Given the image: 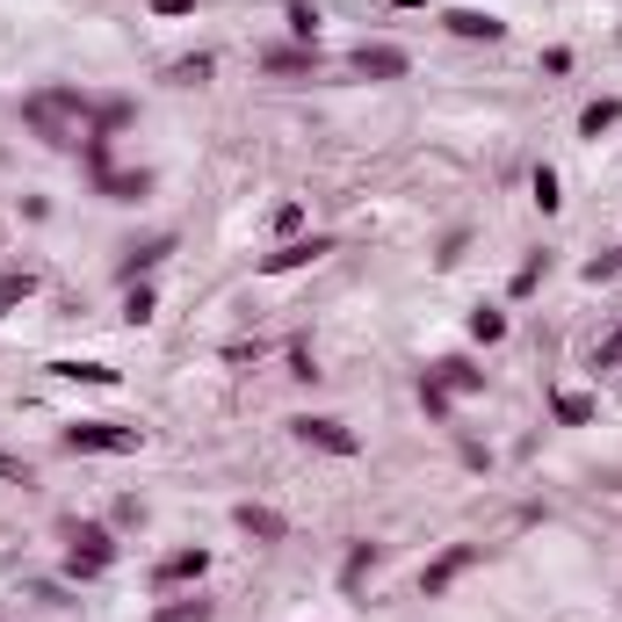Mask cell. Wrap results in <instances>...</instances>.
<instances>
[{
	"label": "cell",
	"instance_id": "16",
	"mask_svg": "<svg viewBox=\"0 0 622 622\" xmlns=\"http://www.w3.org/2000/svg\"><path fill=\"white\" fill-rule=\"evenodd\" d=\"M174 254V232H159V240H145V246H131V260H123V282H138L153 260H167Z\"/></svg>",
	"mask_w": 622,
	"mask_h": 622
},
{
	"label": "cell",
	"instance_id": "7",
	"mask_svg": "<svg viewBox=\"0 0 622 622\" xmlns=\"http://www.w3.org/2000/svg\"><path fill=\"white\" fill-rule=\"evenodd\" d=\"M355 73H363V80H406L413 58L398 52V44H355Z\"/></svg>",
	"mask_w": 622,
	"mask_h": 622
},
{
	"label": "cell",
	"instance_id": "22",
	"mask_svg": "<svg viewBox=\"0 0 622 622\" xmlns=\"http://www.w3.org/2000/svg\"><path fill=\"white\" fill-rule=\"evenodd\" d=\"M167 80H174V87H196V80H210V58H203V52H196V58H174V66H167Z\"/></svg>",
	"mask_w": 622,
	"mask_h": 622
},
{
	"label": "cell",
	"instance_id": "26",
	"mask_svg": "<svg viewBox=\"0 0 622 622\" xmlns=\"http://www.w3.org/2000/svg\"><path fill=\"white\" fill-rule=\"evenodd\" d=\"M22 297H30V276H0V319H8Z\"/></svg>",
	"mask_w": 622,
	"mask_h": 622
},
{
	"label": "cell",
	"instance_id": "20",
	"mask_svg": "<svg viewBox=\"0 0 622 622\" xmlns=\"http://www.w3.org/2000/svg\"><path fill=\"white\" fill-rule=\"evenodd\" d=\"M153 622H210V601H203V593H189V601H167V608H153Z\"/></svg>",
	"mask_w": 622,
	"mask_h": 622
},
{
	"label": "cell",
	"instance_id": "3",
	"mask_svg": "<svg viewBox=\"0 0 622 622\" xmlns=\"http://www.w3.org/2000/svg\"><path fill=\"white\" fill-rule=\"evenodd\" d=\"M116 565V536H109L102 521H80L73 529V551H66V571L73 579H95V571H109Z\"/></svg>",
	"mask_w": 622,
	"mask_h": 622
},
{
	"label": "cell",
	"instance_id": "21",
	"mask_svg": "<svg viewBox=\"0 0 622 622\" xmlns=\"http://www.w3.org/2000/svg\"><path fill=\"white\" fill-rule=\"evenodd\" d=\"M470 341H485V347H492V341H507V311H492V304H485V311H470Z\"/></svg>",
	"mask_w": 622,
	"mask_h": 622
},
{
	"label": "cell",
	"instance_id": "27",
	"mask_svg": "<svg viewBox=\"0 0 622 622\" xmlns=\"http://www.w3.org/2000/svg\"><path fill=\"white\" fill-rule=\"evenodd\" d=\"M297 225H304V203H276V240H297Z\"/></svg>",
	"mask_w": 622,
	"mask_h": 622
},
{
	"label": "cell",
	"instance_id": "6",
	"mask_svg": "<svg viewBox=\"0 0 622 622\" xmlns=\"http://www.w3.org/2000/svg\"><path fill=\"white\" fill-rule=\"evenodd\" d=\"M297 442H304V449H326V456H355L363 449V442H355V427H341V420H297Z\"/></svg>",
	"mask_w": 622,
	"mask_h": 622
},
{
	"label": "cell",
	"instance_id": "29",
	"mask_svg": "<svg viewBox=\"0 0 622 622\" xmlns=\"http://www.w3.org/2000/svg\"><path fill=\"white\" fill-rule=\"evenodd\" d=\"M0 478H8V485H30V464H22V456H8V449H0Z\"/></svg>",
	"mask_w": 622,
	"mask_h": 622
},
{
	"label": "cell",
	"instance_id": "19",
	"mask_svg": "<svg viewBox=\"0 0 622 622\" xmlns=\"http://www.w3.org/2000/svg\"><path fill=\"white\" fill-rule=\"evenodd\" d=\"M52 377H66V384H116V369L109 363H52Z\"/></svg>",
	"mask_w": 622,
	"mask_h": 622
},
{
	"label": "cell",
	"instance_id": "1",
	"mask_svg": "<svg viewBox=\"0 0 622 622\" xmlns=\"http://www.w3.org/2000/svg\"><path fill=\"white\" fill-rule=\"evenodd\" d=\"M87 116H95V102H87L80 87H44V95L22 102V123H30L52 153H73V145L87 138Z\"/></svg>",
	"mask_w": 622,
	"mask_h": 622
},
{
	"label": "cell",
	"instance_id": "13",
	"mask_svg": "<svg viewBox=\"0 0 622 622\" xmlns=\"http://www.w3.org/2000/svg\"><path fill=\"white\" fill-rule=\"evenodd\" d=\"M95 189H102L109 203H138V196L153 189V174H145V167L138 174H116V167H109V174H95Z\"/></svg>",
	"mask_w": 622,
	"mask_h": 622
},
{
	"label": "cell",
	"instance_id": "24",
	"mask_svg": "<svg viewBox=\"0 0 622 622\" xmlns=\"http://www.w3.org/2000/svg\"><path fill=\"white\" fill-rule=\"evenodd\" d=\"M420 406H427V420H449V391L434 377H420Z\"/></svg>",
	"mask_w": 622,
	"mask_h": 622
},
{
	"label": "cell",
	"instance_id": "15",
	"mask_svg": "<svg viewBox=\"0 0 622 622\" xmlns=\"http://www.w3.org/2000/svg\"><path fill=\"white\" fill-rule=\"evenodd\" d=\"M615 123H622V102H615V95H601V102L579 109V138H601V131H615Z\"/></svg>",
	"mask_w": 622,
	"mask_h": 622
},
{
	"label": "cell",
	"instance_id": "31",
	"mask_svg": "<svg viewBox=\"0 0 622 622\" xmlns=\"http://www.w3.org/2000/svg\"><path fill=\"white\" fill-rule=\"evenodd\" d=\"M196 0H153V15H189Z\"/></svg>",
	"mask_w": 622,
	"mask_h": 622
},
{
	"label": "cell",
	"instance_id": "10",
	"mask_svg": "<svg viewBox=\"0 0 622 622\" xmlns=\"http://www.w3.org/2000/svg\"><path fill=\"white\" fill-rule=\"evenodd\" d=\"M210 571V551H174L153 565V587H189V579H203Z\"/></svg>",
	"mask_w": 622,
	"mask_h": 622
},
{
	"label": "cell",
	"instance_id": "18",
	"mask_svg": "<svg viewBox=\"0 0 622 622\" xmlns=\"http://www.w3.org/2000/svg\"><path fill=\"white\" fill-rule=\"evenodd\" d=\"M551 413L565 420V427H587V420H593V398H579V391H557V398H551Z\"/></svg>",
	"mask_w": 622,
	"mask_h": 622
},
{
	"label": "cell",
	"instance_id": "14",
	"mask_svg": "<svg viewBox=\"0 0 622 622\" xmlns=\"http://www.w3.org/2000/svg\"><path fill=\"white\" fill-rule=\"evenodd\" d=\"M377 565H384V543H355V551H347V565H341V587L355 593V587H363V579H369Z\"/></svg>",
	"mask_w": 622,
	"mask_h": 622
},
{
	"label": "cell",
	"instance_id": "25",
	"mask_svg": "<svg viewBox=\"0 0 622 622\" xmlns=\"http://www.w3.org/2000/svg\"><path fill=\"white\" fill-rule=\"evenodd\" d=\"M529 189H536V203H543V210H557V203H565V196H557V174H551V167H536V174H529Z\"/></svg>",
	"mask_w": 622,
	"mask_h": 622
},
{
	"label": "cell",
	"instance_id": "4",
	"mask_svg": "<svg viewBox=\"0 0 622 622\" xmlns=\"http://www.w3.org/2000/svg\"><path fill=\"white\" fill-rule=\"evenodd\" d=\"M470 565H478V543H449V551L434 557L427 571H420V593H427V601H442V593H449V587L464 579Z\"/></svg>",
	"mask_w": 622,
	"mask_h": 622
},
{
	"label": "cell",
	"instance_id": "28",
	"mask_svg": "<svg viewBox=\"0 0 622 622\" xmlns=\"http://www.w3.org/2000/svg\"><path fill=\"white\" fill-rule=\"evenodd\" d=\"M622 276V254H601V260H587V282H615Z\"/></svg>",
	"mask_w": 622,
	"mask_h": 622
},
{
	"label": "cell",
	"instance_id": "8",
	"mask_svg": "<svg viewBox=\"0 0 622 622\" xmlns=\"http://www.w3.org/2000/svg\"><path fill=\"white\" fill-rule=\"evenodd\" d=\"M326 254H333V240H282L276 254H260V276H290V268H311Z\"/></svg>",
	"mask_w": 622,
	"mask_h": 622
},
{
	"label": "cell",
	"instance_id": "32",
	"mask_svg": "<svg viewBox=\"0 0 622 622\" xmlns=\"http://www.w3.org/2000/svg\"><path fill=\"white\" fill-rule=\"evenodd\" d=\"M398 8H427V0H398Z\"/></svg>",
	"mask_w": 622,
	"mask_h": 622
},
{
	"label": "cell",
	"instance_id": "12",
	"mask_svg": "<svg viewBox=\"0 0 622 622\" xmlns=\"http://www.w3.org/2000/svg\"><path fill=\"white\" fill-rule=\"evenodd\" d=\"M427 377L442 384V391H449V398H470V391H485V369H470L464 355H449V363H434Z\"/></svg>",
	"mask_w": 622,
	"mask_h": 622
},
{
	"label": "cell",
	"instance_id": "30",
	"mask_svg": "<svg viewBox=\"0 0 622 622\" xmlns=\"http://www.w3.org/2000/svg\"><path fill=\"white\" fill-rule=\"evenodd\" d=\"M615 363H622V333H615V341L601 347V355H593V369H615Z\"/></svg>",
	"mask_w": 622,
	"mask_h": 622
},
{
	"label": "cell",
	"instance_id": "11",
	"mask_svg": "<svg viewBox=\"0 0 622 622\" xmlns=\"http://www.w3.org/2000/svg\"><path fill=\"white\" fill-rule=\"evenodd\" d=\"M260 73H319V44H268Z\"/></svg>",
	"mask_w": 622,
	"mask_h": 622
},
{
	"label": "cell",
	"instance_id": "5",
	"mask_svg": "<svg viewBox=\"0 0 622 622\" xmlns=\"http://www.w3.org/2000/svg\"><path fill=\"white\" fill-rule=\"evenodd\" d=\"M442 30L464 36V44H500L507 22H500V15H485V8H442Z\"/></svg>",
	"mask_w": 622,
	"mask_h": 622
},
{
	"label": "cell",
	"instance_id": "2",
	"mask_svg": "<svg viewBox=\"0 0 622 622\" xmlns=\"http://www.w3.org/2000/svg\"><path fill=\"white\" fill-rule=\"evenodd\" d=\"M145 434L138 427H116V420H80V427H66V449L73 456H138Z\"/></svg>",
	"mask_w": 622,
	"mask_h": 622
},
{
	"label": "cell",
	"instance_id": "17",
	"mask_svg": "<svg viewBox=\"0 0 622 622\" xmlns=\"http://www.w3.org/2000/svg\"><path fill=\"white\" fill-rule=\"evenodd\" d=\"M153 311H159L153 282H131V290H123V319H131V326H145V319H153Z\"/></svg>",
	"mask_w": 622,
	"mask_h": 622
},
{
	"label": "cell",
	"instance_id": "23",
	"mask_svg": "<svg viewBox=\"0 0 622 622\" xmlns=\"http://www.w3.org/2000/svg\"><path fill=\"white\" fill-rule=\"evenodd\" d=\"M290 30H297V44H319V8H304V0H297V8H290Z\"/></svg>",
	"mask_w": 622,
	"mask_h": 622
},
{
	"label": "cell",
	"instance_id": "9",
	"mask_svg": "<svg viewBox=\"0 0 622 622\" xmlns=\"http://www.w3.org/2000/svg\"><path fill=\"white\" fill-rule=\"evenodd\" d=\"M232 521H240V536H254V543H282V529H290V521H282L276 507H260V500L232 507Z\"/></svg>",
	"mask_w": 622,
	"mask_h": 622
}]
</instances>
